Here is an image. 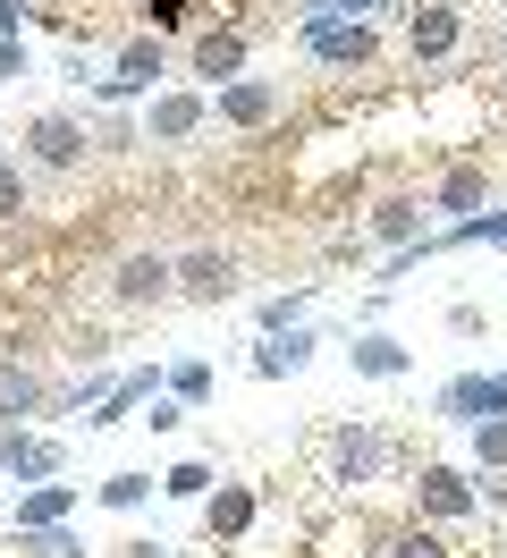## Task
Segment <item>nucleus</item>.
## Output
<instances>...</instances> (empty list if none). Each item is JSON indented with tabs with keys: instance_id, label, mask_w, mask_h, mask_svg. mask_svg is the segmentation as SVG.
<instances>
[{
	"instance_id": "1",
	"label": "nucleus",
	"mask_w": 507,
	"mask_h": 558,
	"mask_svg": "<svg viewBox=\"0 0 507 558\" xmlns=\"http://www.w3.org/2000/svg\"><path fill=\"white\" fill-rule=\"evenodd\" d=\"M161 69H169V43H161V35H135L128 51H119V69H110V76H94V102H101V110L153 102V94H161L153 76H161Z\"/></svg>"
},
{
	"instance_id": "2",
	"label": "nucleus",
	"mask_w": 507,
	"mask_h": 558,
	"mask_svg": "<svg viewBox=\"0 0 507 558\" xmlns=\"http://www.w3.org/2000/svg\"><path fill=\"white\" fill-rule=\"evenodd\" d=\"M457 43H466V9H457V0H414V9H406V51H414V69H448Z\"/></svg>"
},
{
	"instance_id": "3",
	"label": "nucleus",
	"mask_w": 507,
	"mask_h": 558,
	"mask_svg": "<svg viewBox=\"0 0 507 558\" xmlns=\"http://www.w3.org/2000/svg\"><path fill=\"white\" fill-rule=\"evenodd\" d=\"M432 415H439V423H457V432H473V423H491V415H507V373H457V381H439Z\"/></svg>"
},
{
	"instance_id": "4",
	"label": "nucleus",
	"mask_w": 507,
	"mask_h": 558,
	"mask_svg": "<svg viewBox=\"0 0 507 558\" xmlns=\"http://www.w3.org/2000/svg\"><path fill=\"white\" fill-rule=\"evenodd\" d=\"M279 102H288V85H279V76H229V85L212 94V119L254 136V128H270V119H279Z\"/></svg>"
},
{
	"instance_id": "5",
	"label": "nucleus",
	"mask_w": 507,
	"mask_h": 558,
	"mask_svg": "<svg viewBox=\"0 0 507 558\" xmlns=\"http://www.w3.org/2000/svg\"><path fill=\"white\" fill-rule=\"evenodd\" d=\"M304 43V60H322V69H372L381 60V26H364V17H330V26H313Z\"/></svg>"
},
{
	"instance_id": "6",
	"label": "nucleus",
	"mask_w": 507,
	"mask_h": 558,
	"mask_svg": "<svg viewBox=\"0 0 507 558\" xmlns=\"http://www.w3.org/2000/svg\"><path fill=\"white\" fill-rule=\"evenodd\" d=\"M473 508H482L473 474H457V465H423V474H414V517L423 524H466Z\"/></svg>"
},
{
	"instance_id": "7",
	"label": "nucleus",
	"mask_w": 507,
	"mask_h": 558,
	"mask_svg": "<svg viewBox=\"0 0 507 558\" xmlns=\"http://www.w3.org/2000/svg\"><path fill=\"white\" fill-rule=\"evenodd\" d=\"M203 119H212V94L161 85V94L144 102V144H186V136H203Z\"/></svg>"
},
{
	"instance_id": "8",
	"label": "nucleus",
	"mask_w": 507,
	"mask_h": 558,
	"mask_svg": "<svg viewBox=\"0 0 507 558\" xmlns=\"http://www.w3.org/2000/svg\"><path fill=\"white\" fill-rule=\"evenodd\" d=\"M60 465H68V449L51 440V432H0V483H60Z\"/></svg>"
},
{
	"instance_id": "9",
	"label": "nucleus",
	"mask_w": 507,
	"mask_h": 558,
	"mask_svg": "<svg viewBox=\"0 0 507 558\" xmlns=\"http://www.w3.org/2000/svg\"><path fill=\"white\" fill-rule=\"evenodd\" d=\"M245 51H254V43H245V26H203V35L186 43V60H195V76L212 85V94H220L229 76H245Z\"/></svg>"
},
{
	"instance_id": "10",
	"label": "nucleus",
	"mask_w": 507,
	"mask_h": 558,
	"mask_svg": "<svg viewBox=\"0 0 507 558\" xmlns=\"http://www.w3.org/2000/svg\"><path fill=\"white\" fill-rule=\"evenodd\" d=\"M26 153L43 161V170H76V161H85V119H68V110L26 119Z\"/></svg>"
},
{
	"instance_id": "11",
	"label": "nucleus",
	"mask_w": 507,
	"mask_h": 558,
	"mask_svg": "<svg viewBox=\"0 0 507 558\" xmlns=\"http://www.w3.org/2000/svg\"><path fill=\"white\" fill-rule=\"evenodd\" d=\"M178 296H186V305H229V296H237V263H229V254H212V245L178 254Z\"/></svg>"
},
{
	"instance_id": "12",
	"label": "nucleus",
	"mask_w": 507,
	"mask_h": 558,
	"mask_svg": "<svg viewBox=\"0 0 507 558\" xmlns=\"http://www.w3.org/2000/svg\"><path fill=\"white\" fill-rule=\"evenodd\" d=\"M381 465H389V440H381L372 423H347L330 440V483H372Z\"/></svg>"
},
{
	"instance_id": "13",
	"label": "nucleus",
	"mask_w": 507,
	"mask_h": 558,
	"mask_svg": "<svg viewBox=\"0 0 507 558\" xmlns=\"http://www.w3.org/2000/svg\"><path fill=\"white\" fill-rule=\"evenodd\" d=\"M110 288H119V305H161V296H178V263L169 254H128Z\"/></svg>"
},
{
	"instance_id": "14",
	"label": "nucleus",
	"mask_w": 507,
	"mask_h": 558,
	"mask_svg": "<svg viewBox=\"0 0 507 558\" xmlns=\"http://www.w3.org/2000/svg\"><path fill=\"white\" fill-rule=\"evenodd\" d=\"M423 211H432V204H414V195H381L372 220H364V238L389 245V254H398V245H423V238H432V229H423Z\"/></svg>"
},
{
	"instance_id": "15",
	"label": "nucleus",
	"mask_w": 507,
	"mask_h": 558,
	"mask_svg": "<svg viewBox=\"0 0 507 558\" xmlns=\"http://www.w3.org/2000/svg\"><path fill=\"white\" fill-rule=\"evenodd\" d=\"M347 364H355V381H406V373H414V355H406L389 330H355V339H347Z\"/></svg>"
},
{
	"instance_id": "16",
	"label": "nucleus",
	"mask_w": 507,
	"mask_h": 558,
	"mask_svg": "<svg viewBox=\"0 0 507 558\" xmlns=\"http://www.w3.org/2000/svg\"><path fill=\"white\" fill-rule=\"evenodd\" d=\"M51 407V381L34 373V364H0V432H17L26 415Z\"/></svg>"
},
{
	"instance_id": "17",
	"label": "nucleus",
	"mask_w": 507,
	"mask_h": 558,
	"mask_svg": "<svg viewBox=\"0 0 507 558\" xmlns=\"http://www.w3.org/2000/svg\"><path fill=\"white\" fill-rule=\"evenodd\" d=\"M245 524H254V490H245V483H220L212 499H203V533H212V550L245 542Z\"/></svg>"
},
{
	"instance_id": "18",
	"label": "nucleus",
	"mask_w": 507,
	"mask_h": 558,
	"mask_svg": "<svg viewBox=\"0 0 507 558\" xmlns=\"http://www.w3.org/2000/svg\"><path fill=\"white\" fill-rule=\"evenodd\" d=\"M313 348H322V339H313V330H270L263 348H254V373H263V381H288V373H304V364H313Z\"/></svg>"
},
{
	"instance_id": "19",
	"label": "nucleus",
	"mask_w": 507,
	"mask_h": 558,
	"mask_svg": "<svg viewBox=\"0 0 507 558\" xmlns=\"http://www.w3.org/2000/svg\"><path fill=\"white\" fill-rule=\"evenodd\" d=\"M423 204H432V211H457V220H473V211L491 204V178H482V170L466 161V170H448V178H439V186L423 195Z\"/></svg>"
},
{
	"instance_id": "20",
	"label": "nucleus",
	"mask_w": 507,
	"mask_h": 558,
	"mask_svg": "<svg viewBox=\"0 0 507 558\" xmlns=\"http://www.w3.org/2000/svg\"><path fill=\"white\" fill-rule=\"evenodd\" d=\"M76 517V483H26V499H17V533H34V524H68Z\"/></svg>"
},
{
	"instance_id": "21",
	"label": "nucleus",
	"mask_w": 507,
	"mask_h": 558,
	"mask_svg": "<svg viewBox=\"0 0 507 558\" xmlns=\"http://www.w3.org/2000/svg\"><path fill=\"white\" fill-rule=\"evenodd\" d=\"M466 245H499L507 254V211H473V220H457V229H439L432 254H466Z\"/></svg>"
},
{
	"instance_id": "22",
	"label": "nucleus",
	"mask_w": 507,
	"mask_h": 558,
	"mask_svg": "<svg viewBox=\"0 0 507 558\" xmlns=\"http://www.w3.org/2000/svg\"><path fill=\"white\" fill-rule=\"evenodd\" d=\"M161 389L178 398V407H212V389H220V373H212L203 355H178V364L161 373Z\"/></svg>"
},
{
	"instance_id": "23",
	"label": "nucleus",
	"mask_w": 507,
	"mask_h": 558,
	"mask_svg": "<svg viewBox=\"0 0 507 558\" xmlns=\"http://www.w3.org/2000/svg\"><path fill=\"white\" fill-rule=\"evenodd\" d=\"M153 490H161V474H110V483H94V499L110 508V517H135Z\"/></svg>"
},
{
	"instance_id": "24",
	"label": "nucleus",
	"mask_w": 507,
	"mask_h": 558,
	"mask_svg": "<svg viewBox=\"0 0 507 558\" xmlns=\"http://www.w3.org/2000/svg\"><path fill=\"white\" fill-rule=\"evenodd\" d=\"M161 490H169V499H195V508H203V499L220 490V474H212L203 457H178V465H169V474H161Z\"/></svg>"
},
{
	"instance_id": "25",
	"label": "nucleus",
	"mask_w": 507,
	"mask_h": 558,
	"mask_svg": "<svg viewBox=\"0 0 507 558\" xmlns=\"http://www.w3.org/2000/svg\"><path fill=\"white\" fill-rule=\"evenodd\" d=\"M9 550H26V558H85V542H76L68 524H34V533H17Z\"/></svg>"
},
{
	"instance_id": "26",
	"label": "nucleus",
	"mask_w": 507,
	"mask_h": 558,
	"mask_svg": "<svg viewBox=\"0 0 507 558\" xmlns=\"http://www.w3.org/2000/svg\"><path fill=\"white\" fill-rule=\"evenodd\" d=\"M473 465H482V474H507V415L473 423Z\"/></svg>"
},
{
	"instance_id": "27",
	"label": "nucleus",
	"mask_w": 507,
	"mask_h": 558,
	"mask_svg": "<svg viewBox=\"0 0 507 558\" xmlns=\"http://www.w3.org/2000/svg\"><path fill=\"white\" fill-rule=\"evenodd\" d=\"M304 305H313V288H288V296H263V314H254V322H263V339H270V330H297V322H304Z\"/></svg>"
},
{
	"instance_id": "28",
	"label": "nucleus",
	"mask_w": 507,
	"mask_h": 558,
	"mask_svg": "<svg viewBox=\"0 0 507 558\" xmlns=\"http://www.w3.org/2000/svg\"><path fill=\"white\" fill-rule=\"evenodd\" d=\"M381 558H448V542H439V524H406V533H389Z\"/></svg>"
},
{
	"instance_id": "29",
	"label": "nucleus",
	"mask_w": 507,
	"mask_h": 558,
	"mask_svg": "<svg viewBox=\"0 0 507 558\" xmlns=\"http://www.w3.org/2000/svg\"><path fill=\"white\" fill-rule=\"evenodd\" d=\"M330 17H355V0H297V35L330 26Z\"/></svg>"
},
{
	"instance_id": "30",
	"label": "nucleus",
	"mask_w": 507,
	"mask_h": 558,
	"mask_svg": "<svg viewBox=\"0 0 507 558\" xmlns=\"http://www.w3.org/2000/svg\"><path fill=\"white\" fill-rule=\"evenodd\" d=\"M17 211H26V170H17V161H0V229H9Z\"/></svg>"
},
{
	"instance_id": "31",
	"label": "nucleus",
	"mask_w": 507,
	"mask_h": 558,
	"mask_svg": "<svg viewBox=\"0 0 507 558\" xmlns=\"http://www.w3.org/2000/svg\"><path fill=\"white\" fill-rule=\"evenodd\" d=\"M144 17H153V35H178L195 9H186V0H144Z\"/></svg>"
},
{
	"instance_id": "32",
	"label": "nucleus",
	"mask_w": 507,
	"mask_h": 558,
	"mask_svg": "<svg viewBox=\"0 0 507 558\" xmlns=\"http://www.w3.org/2000/svg\"><path fill=\"white\" fill-rule=\"evenodd\" d=\"M186 415H195V407H178V398H169V389H161V398H153V415H144V423H153V432H178V423H186Z\"/></svg>"
},
{
	"instance_id": "33",
	"label": "nucleus",
	"mask_w": 507,
	"mask_h": 558,
	"mask_svg": "<svg viewBox=\"0 0 507 558\" xmlns=\"http://www.w3.org/2000/svg\"><path fill=\"white\" fill-rule=\"evenodd\" d=\"M406 9H414V0H355V17H364V26H389V17H406Z\"/></svg>"
},
{
	"instance_id": "34",
	"label": "nucleus",
	"mask_w": 507,
	"mask_h": 558,
	"mask_svg": "<svg viewBox=\"0 0 507 558\" xmlns=\"http://www.w3.org/2000/svg\"><path fill=\"white\" fill-rule=\"evenodd\" d=\"M17 76H26V43L0 35V85H17Z\"/></svg>"
},
{
	"instance_id": "35",
	"label": "nucleus",
	"mask_w": 507,
	"mask_h": 558,
	"mask_svg": "<svg viewBox=\"0 0 507 558\" xmlns=\"http://www.w3.org/2000/svg\"><path fill=\"white\" fill-rule=\"evenodd\" d=\"M0 35H9V43H26V9H17V0H0Z\"/></svg>"
},
{
	"instance_id": "36",
	"label": "nucleus",
	"mask_w": 507,
	"mask_h": 558,
	"mask_svg": "<svg viewBox=\"0 0 507 558\" xmlns=\"http://www.w3.org/2000/svg\"><path fill=\"white\" fill-rule=\"evenodd\" d=\"M119 558H169V550H161V542H128Z\"/></svg>"
},
{
	"instance_id": "37",
	"label": "nucleus",
	"mask_w": 507,
	"mask_h": 558,
	"mask_svg": "<svg viewBox=\"0 0 507 558\" xmlns=\"http://www.w3.org/2000/svg\"><path fill=\"white\" fill-rule=\"evenodd\" d=\"M499 60H507V26H499Z\"/></svg>"
}]
</instances>
